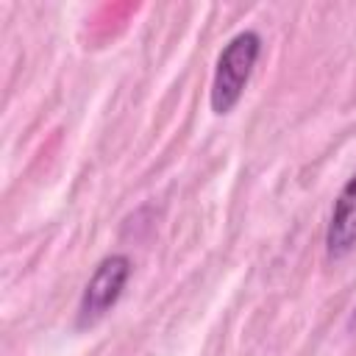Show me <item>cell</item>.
Listing matches in <instances>:
<instances>
[{
	"instance_id": "1",
	"label": "cell",
	"mask_w": 356,
	"mask_h": 356,
	"mask_svg": "<svg viewBox=\"0 0 356 356\" xmlns=\"http://www.w3.org/2000/svg\"><path fill=\"white\" fill-rule=\"evenodd\" d=\"M259 56H261V36L256 31H239L236 36L228 39V44L217 56L211 89H209V103L214 114L234 111V106L242 100V92L253 75Z\"/></svg>"
},
{
	"instance_id": "2",
	"label": "cell",
	"mask_w": 356,
	"mask_h": 356,
	"mask_svg": "<svg viewBox=\"0 0 356 356\" xmlns=\"http://www.w3.org/2000/svg\"><path fill=\"white\" fill-rule=\"evenodd\" d=\"M131 278V259L125 253H111L106 256L95 273L89 275L83 292H81V303H78V328H89L95 323H100L122 298V289Z\"/></svg>"
},
{
	"instance_id": "3",
	"label": "cell",
	"mask_w": 356,
	"mask_h": 356,
	"mask_svg": "<svg viewBox=\"0 0 356 356\" xmlns=\"http://www.w3.org/2000/svg\"><path fill=\"white\" fill-rule=\"evenodd\" d=\"M353 248H356V172L345 181V186L334 200L325 228V256L331 261H339Z\"/></svg>"
}]
</instances>
